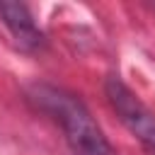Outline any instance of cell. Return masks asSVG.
I'll use <instances>...</instances> for the list:
<instances>
[{
    "mask_svg": "<svg viewBox=\"0 0 155 155\" xmlns=\"http://www.w3.org/2000/svg\"><path fill=\"white\" fill-rule=\"evenodd\" d=\"M29 99L63 128L73 155H114L99 124L75 94L53 85H34L29 87Z\"/></svg>",
    "mask_w": 155,
    "mask_h": 155,
    "instance_id": "1",
    "label": "cell"
},
{
    "mask_svg": "<svg viewBox=\"0 0 155 155\" xmlns=\"http://www.w3.org/2000/svg\"><path fill=\"white\" fill-rule=\"evenodd\" d=\"M104 94L119 121L155 155V114L133 94L128 85H124L116 75L107 78L104 82Z\"/></svg>",
    "mask_w": 155,
    "mask_h": 155,
    "instance_id": "2",
    "label": "cell"
},
{
    "mask_svg": "<svg viewBox=\"0 0 155 155\" xmlns=\"http://www.w3.org/2000/svg\"><path fill=\"white\" fill-rule=\"evenodd\" d=\"M0 22L5 24L12 41L19 48L34 51L44 44V36H41L39 27L34 24L27 5H22V2H0Z\"/></svg>",
    "mask_w": 155,
    "mask_h": 155,
    "instance_id": "3",
    "label": "cell"
}]
</instances>
